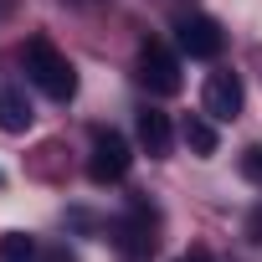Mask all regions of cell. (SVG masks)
Wrapping results in <instances>:
<instances>
[{
	"label": "cell",
	"instance_id": "1",
	"mask_svg": "<svg viewBox=\"0 0 262 262\" xmlns=\"http://www.w3.org/2000/svg\"><path fill=\"white\" fill-rule=\"evenodd\" d=\"M26 77H31L47 98H57V103H67V98L77 93V72H72V62H67L47 36H31V41H26Z\"/></svg>",
	"mask_w": 262,
	"mask_h": 262
},
{
	"label": "cell",
	"instance_id": "2",
	"mask_svg": "<svg viewBox=\"0 0 262 262\" xmlns=\"http://www.w3.org/2000/svg\"><path fill=\"white\" fill-rule=\"evenodd\" d=\"M128 165H134V155H128V139L113 134V128H98L93 134V155H88V175L98 185H113L128 175Z\"/></svg>",
	"mask_w": 262,
	"mask_h": 262
},
{
	"label": "cell",
	"instance_id": "3",
	"mask_svg": "<svg viewBox=\"0 0 262 262\" xmlns=\"http://www.w3.org/2000/svg\"><path fill=\"white\" fill-rule=\"evenodd\" d=\"M139 82L149 93H160V98L180 93V62H175V52L160 47V41H144L139 47Z\"/></svg>",
	"mask_w": 262,
	"mask_h": 262
},
{
	"label": "cell",
	"instance_id": "4",
	"mask_svg": "<svg viewBox=\"0 0 262 262\" xmlns=\"http://www.w3.org/2000/svg\"><path fill=\"white\" fill-rule=\"evenodd\" d=\"M175 41H180L185 57L211 62V57L221 52V26H216L211 16H180V21H175Z\"/></svg>",
	"mask_w": 262,
	"mask_h": 262
},
{
	"label": "cell",
	"instance_id": "5",
	"mask_svg": "<svg viewBox=\"0 0 262 262\" xmlns=\"http://www.w3.org/2000/svg\"><path fill=\"white\" fill-rule=\"evenodd\" d=\"M236 113H242V82H236V72H211L206 77V118L231 123Z\"/></svg>",
	"mask_w": 262,
	"mask_h": 262
},
{
	"label": "cell",
	"instance_id": "6",
	"mask_svg": "<svg viewBox=\"0 0 262 262\" xmlns=\"http://www.w3.org/2000/svg\"><path fill=\"white\" fill-rule=\"evenodd\" d=\"M139 144H144L149 160H170V144H175L170 113H160V108H144V113H139Z\"/></svg>",
	"mask_w": 262,
	"mask_h": 262
},
{
	"label": "cell",
	"instance_id": "7",
	"mask_svg": "<svg viewBox=\"0 0 262 262\" xmlns=\"http://www.w3.org/2000/svg\"><path fill=\"white\" fill-rule=\"evenodd\" d=\"M31 98L21 93V88H0V128H6V134H26L31 128Z\"/></svg>",
	"mask_w": 262,
	"mask_h": 262
},
{
	"label": "cell",
	"instance_id": "8",
	"mask_svg": "<svg viewBox=\"0 0 262 262\" xmlns=\"http://www.w3.org/2000/svg\"><path fill=\"white\" fill-rule=\"evenodd\" d=\"M180 139L201 155V160H211L216 155V118H201V113H190L185 123H180Z\"/></svg>",
	"mask_w": 262,
	"mask_h": 262
},
{
	"label": "cell",
	"instance_id": "9",
	"mask_svg": "<svg viewBox=\"0 0 262 262\" xmlns=\"http://www.w3.org/2000/svg\"><path fill=\"white\" fill-rule=\"evenodd\" d=\"M0 262H36V242L26 231H6L0 236Z\"/></svg>",
	"mask_w": 262,
	"mask_h": 262
},
{
	"label": "cell",
	"instance_id": "10",
	"mask_svg": "<svg viewBox=\"0 0 262 262\" xmlns=\"http://www.w3.org/2000/svg\"><path fill=\"white\" fill-rule=\"evenodd\" d=\"M236 165H242V175H247L252 185H262V144H252V149H242V160H236Z\"/></svg>",
	"mask_w": 262,
	"mask_h": 262
},
{
	"label": "cell",
	"instance_id": "11",
	"mask_svg": "<svg viewBox=\"0 0 262 262\" xmlns=\"http://www.w3.org/2000/svg\"><path fill=\"white\" fill-rule=\"evenodd\" d=\"M247 236H252V242H257V247H262V206H257V211H252V216H247Z\"/></svg>",
	"mask_w": 262,
	"mask_h": 262
},
{
	"label": "cell",
	"instance_id": "12",
	"mask_svg": "<svg viewBox=\"0 0 262 262\" xmlns=\"http://www.w3.org/2000/svg\"><path fill=\"white\" fill-rule=\"evenodd\" d=\"M175 262H211V252H206V247H195V252H185V257H175Z\"/></svg>",
	"mask_w": 262,
	"mask_h": 262
},
{
	"label": "cell",
	"instance_id": "13",
	"mask_svg": "<svg viewBox=\"0 0 262 262\" xmlns=\"http://www.w3.org/2000/svg\"><path fill=\"white\" fill-rule=\"evenodd\" d=\"M47 262H72V257H62V252H52V257H47Z\"/></svg>",
	"mask_w": 262,
	"mask_h": 262
},
{
	"label": "cell",
	"instance_id": "14",
	"mask_svg": "<svg viewBox=\"0 0 262 262\" xmlns=\"http://www.w3.org/2000/svg\"><path fill=\"white\" fill-rule=\"evenodd\" d=\"M0 185H6V175H0Z\"/></svg>",
	"mask_w": 262,
	"mask_h": 262
}]
</instances>
